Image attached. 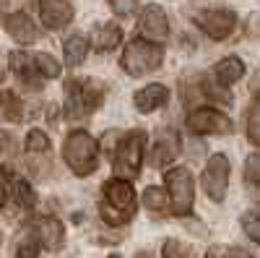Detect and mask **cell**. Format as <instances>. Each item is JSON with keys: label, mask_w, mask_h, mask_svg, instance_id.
<instances>
[{"label": "cell", "mask_w": 260, "mask_h": 258, "mask_svg": "<svg viewBox=\"0 0 260 258\" xmlns=\"http://www.w3.org/2000/svg\"><path fill=\"white\" fill-rule=\"evenodd\" d=\"M62 159L68 162V167L76 172L78 178H86L99 167V149L96 141L86 131H73L68 133L62 144Z\"/></svg>", "instance_id": "cell-2"}, {"label": "cell", "mask_w": 260, "mask_h": 258, "mask_svg": "<svg viewBox=\"0 0 260 258\" xmlns=\"http://www.w3.org/2000/svg\"><path fill=\"white\" fill-rule=\"evenodd\" d=\"M161 255L164 258H195L192 248L187 243H180V240H167L161 248Z\"/></svg>", "instance_id": "cell-24"}, {"label": "cell", "mask_w": 260, "mask_h": 258, "mask_svg": "<svg viewBox=\"0 0 260 258\" xmlns=\"http://www.w3.org/2000/svg\"><path fill=\"white\" fill-rule=\"evenodd\" d=\"M31 60H34L37 76H42V78H55V76H60V63H57L52 55H47V52H34Z\"/></svg>", "instance_id": "cell-22"}, {"label": "cell", "mask_w": 260, "mask_h": 258, "mask_svg": "<svg viewBox=\"0 0 260 258\" xmlns=\"http://www.w3.org/2000/svg\"><path fill=\"white\" fill-rule=\"evenodd\" d=\"M3 201H6V175L0 169V206H3Z\"/></svg>", "instance_id": "cell-32"}, {"label": "cell", "mask_w": 260, "mask_h": 258, "mask_svg": "<svg viewBox=\"0 0 260 258\" xmlns=\"http://www.w3.org/2000/svg\"><path fill=\"white\" fill-rule=\"evenodd\" d=\"M110 258H120V255H110Z\"/></svg>", "instance_id": "cell-36"}, {"label": "cell", "mask_w": 260, "mask_h": 258, "mask_svg": "<svg viewBox=\"0 0 260 258\" xmlns=\"http://www.w3.org/2000/svg\"><path fill=\"white\" fill-rule=\"evenodd\" d=\"M213 76H216V83L219 86H232L245 76V63L240 58H234V55L224 58L213 66Z\"/></svg>", "instance_id": "cell-16"}, {"label": "cell", "mask_w": 260, "mask_h": 258, "mask_svg": "<svg viewBox=\"0 0 260 258\" xmlns=\"http://www.w3.org/2000/svg\"><path fill=\"white\" fill-rule=\"evenodd\" d=\"M0 81H3V68H0Z\"/></svg>", "instance_id": "cell-35"}, {"label": "cell", "mask_w": 260, "mask_h": 258, "mask_svg": "<svg viewBox=\"0 0 260 258\" xmlns=\"http://www.w3.org/2000/svg\"><path fill=\"white\" fill-rule=\"evenodd\" d=\"M62 52H65V66H81V63L86 60V52H89V39H86L83 34H73L65 39V45H62Z\"/></svg>", "instance_id": "cell-17"}, {"label": "cell", "mask_w": 260, "mask_h": 258, "mask_svg": "<svg viewBox=\"0 0 260 258\" xmlns=\"http://www.w3.org/2000/svg\"><path fill=\"white\" fill-rule=\"evenodd\" d=\"M195 24L211 39H226L237 26V16L226 8H211V11H201L195 16Z\"/></svg>", "instance_id": "cell-9"}, {"label": "cell", "mask_w": 260, "mask_h": 258, "mask_svg": "<svg viewBox=\"0 0 260 258\" xmlns=\"http://www.w3.org/2000/svg\"><path fill=\"white\" fill-rule=\"evenodd\" d=\"M26 152H29L31 157H37V154H47V152H50V138H47V133H45V131H39V128L29 131V136H26Z\"/></svg>", "instance_id": "cell-23"}, {"label": "cell", "mask_w": 260, "mask_h": 258, "mask_svg": "<svg viewBox=\"0 0 260 258\" xmlns=\"http://www.w3.org/2000/svg\"><path fill=\"white\" fill-rule=\"evenodd\" d=\"M37 253H39V245L31 238H24L16 245V258H37Z\"/></svg>", "instance_id": "cell-29"}, {"label": "cell", "mask_w": 260, "mask_h": 258, "mask_svg": "<svg viewBox=\"0 0 260 258\" xmlns=\"http://www.w3.org/2000/svg\"><path fill=\"white\" fill-rule=\"evenodd\" d=\"M24 115V104L21 99L11 92H3L0 94V120H21Z\"/></svg>", "instance_id": "cell-21"}, {"label": "cell", "mask_w": 260, "mask_h": 258, "mask_svg": "<svg viewBox=\"0 0 260 258\" xmlns=\"http://www.w3.org/2000/svg\"><path fill=\"white\" fill-rule=\"evenodd\" d=\"M143 152H146V133L143 131H130L115 149V172L122 180L138 178L141 164H143Z\"/></svg>", "instance_id": "cell-4"}, {"label": "cell", "mask_w": 260, "mask_h": 258, "mask_svg": "<svg viewBox=\"0 0 260 258\" xmlns=\"http://www.w3.org/2000/svg\"><path fill=\"white\" fill-rule=\"evenodd\" d=\"M107 3L117 16H133L138 8V0H107Z\"/></svg>", "instance_id": "cell-28"}, {"label": "cell", "mask_w": 260, "mask_h": 258, "mask_svg": "<svg viewBox=\"0 0 260 258\" xmlns=\"http://www.w3.org/2000/svg\"><path fill=\"white\" fill-rule=\"evenodd\" d=\"M122 71L130 76H143L156 71L161 63H164V50L156 45V42H148V39H133L122 52Z\"/></svg>", "instance_id": "cell-3"}, {"label": "cell", "mask_w": 260, "mask_h": 258, "mask_svg": "<svg viewBox=\"0 0 260 258\" xmlns=\"http://www.w3.org/2000/svg\"><path fill=\"white\" fill-rule=\"evenodd\" d=\"M167 190H169V206L180 217H187L192 211L195 201V188H192V175L185 167H175L167 172Z\"/></svg>", "instance_id": "cell-6"}, {"label": "cell", "mask_w": 260, "mask_h": 258, "mask_svg": "<svg viewBox=\"0 0 260 258\" xmlns=\"http://www.w3.org/2000/svg\"><path fill=\"white\" fill-rule=\"evenodd\" d=\"M136 211H138V198H136V190H133V185H130V180L115 178V180L104 183L99 214H102V219L110 227L127 224L136 217Z\"/></svg>", "instance_id": "cell-1"}, {"label": "cell", "mask_w": 260, "mask_h": 258, "mask_svg": "<svg viewBox=\"0 0 260 258\" xmlns=\"http://www.w3.org/2000/svg\"><path fill=\"white\" fill-rule=\"evenodd\" d=\"M187 128H190V133H195V136H221V133L226 136V133H232V120L224 112H219V110L201 107V110L190 112Z\"/></svg>", "instance_id": "cell-7"}, {"label": "cell", "mask_w": 260, "mask_h": 258, "mask_svg": "<svg viewBox=\"0 0 260 258\" xmlns=\"http://www.w3.org/2000/svg\"><path fill=\"white\" fill-rule=\"evenodd\" d=\"M247 138H250V144L260 141V133H257V99H252L250 107H247Z\"/></svg>", "instance_id": "cell-26"}, {"label": "cell", "mask_w": 260, "mask_h": 258, "mask_svg": "<svg viewBox=\"0 0 260 258\" xmlns=\"http://www.w3.org/2000/svg\"><path fill=\"white\" fill-rule=\"evenodd\" d=\"M39 16L47 29H62L73 21V6L68 0H39Z\"/></svg>", "instance_id": "cell-10"}, {"label": "cell", "mask_w": 260, "mask_h": 258, "mask_svg": "<svg viewBox=\"0 0 260 258\" xmlns=\"http://www.w3.org/2000/svg\"><path fill=\"white\" fill-rule=\"evenodd\" d=\"M0 154H6L8 159H13V157H16V141H13V136L0 133Z\"/></svg>", "instance_id": "cell-31"}, {"label": "cell", "mask_w": 260, "mask_h": 258, "mask_svg": "<svg viewBox=\"0 0 260 258\" xmlns=\"http://www.w3.org/2000/svg\"><path fill=\"white\" fill-rule=\"evenodd\" d=\"M11 201H16L18 209H34L37 198H34V188L21 180V178H13L11 180Z\"/></svg>", "instance_id": "cell-19"}, {"label": "cell", "mask_w": 260, "mask_h": 258, "mask_svg": "<svg viewBox=\"0 0 260 258\" xmlns=\"http://www.w3.org/2000/svg\"><path fill=\"white\" fill-rule=\"evenodd\" d=\"M242 227H245L247 238H250L252 243H257V240H260V227H257V211H255V209L242 214Z\"/></svg>", "instance_id": "cell-27"}, {"label": "cell", "mask_w": 260, "mask_h": 258, "mask_svg": "<svg viewBox=\"0 0 260 258\" xmlns=\"http://www.w3.org/2000/svg\"><path fill=\"white\" fill-rule=\"evenodd\" d=\"M6 29H8V34L18 42V45H31V42L39 39V29L34 26V21L26 13H21V11L6 16Z\"/></svg>", "instance_id": "cell-13"}, {"label": "cell", "mask_w": 260, "mask_h": 258, "mask_svg": "<svg viewBox=\"0 0 260 258\" xmlns=\"http://www.w3.org/2000/svg\"><path fill=\"white\" fill-rule=\"evenodd\" d=\"M37 243H42L47 250H60L65 243V230L57 217H42L37 219Z\"/></svg>", "instance_id": "cell-12"}, {"label": "cell", "mask_w": 260, "mask_h": 258, "mask_svg": "<svg viewBox=\"0 0 260 258\" xmlns=\"http://www.w3.org/2000/svg\"><path fill=\"white\" fill-rule=\"evenodd\" d=\"M143 206L154 214V217H164L169 211V201L164 196V190H159V188H146L143 190Z\"/></svg>", "instance_id": "cell-20"}, {"label": "cell", "mask_w": 260, "mask_h": 258, "mask_svg": "<svg viewBox=\"0 0 260 258\" xmlns=\"http://www.w3.org/2000/svg\"><path fill=\"white\" fill-rule=\"evenodd\" d=\"M141 34L148 42H156V45L169 37V21L159 6H146V11L141 16Z\"/></svg>", "instance_id": "cell-11"}, {"label": "cell", "mask_w": 260, "mask_h": 258, "mask_svg": "<svg viewBox=\"0 0 260 258\" xmlns=\"http://www.w3.org/2000/svg\"><path fill=\"white\" fill-rule=\"evenodd\" d=\"M102 104V92L89 81L71 78L65 83V115L71 120H83Z\"/></svg>", "instance_id": "cell-5"}, {"label": "cell", "mask_w": 260, "mask_h": 258, "mask_svg": "<svg viewBox=\"0 0 260 258\" xmlns=\"http://www.w3.org/2000/svg\"><path fill=\"white\" fill-rule=\"evenodd\" d=\"M201 185L211 201H224L226 185H229V159L224 154H216L208 159L203 175H201Z\"/></svg>", "instance_id": "cell-8"}, {"label": "cell", "mask_w": 260, "mask_h": 258, "mask_svg": "<svg viewBox=\"0 0 260 258\" xmlns=\"http://www.w3.org/2000/svg\"><path fill=\"white\" fill-rule=\"evenodd\" d=\"M169 102V89L164 83H148L136 94V107L141 112H154Z\"/></svg>", "instance_id": "cell-15"}, {"label": "cell", "mask_w": 260, "mask_h": 258, "mask_svg": "<svg viewBox=\"0 0 260 258\" xmlns=\"http://www.w3.org/2000/svg\"><path fill=\"white\" fill-rule=\"evenodd\" d=\"M257 164H260V157L257 154H250L247 162H245V180L250 185H257Z\"/></svg>", "instance_id": "cell-30"}, {"label": "cell", "mask_w": 260, "mask_h": 258, "mask_svg": "<svg viewBox=\"0 0 260 258\" xmlns=\"http://www.w3.org/2000/svg\"><path fill=\"white\" fill-rule=\"evenodd\" d=\"M6 6H8V0H0V11H6Z\"/></svg>", "instance_id": "cell-34"}, {"label": "cell", "mask_w": 260, "mask_h": 258, "mask_svg": "<svg viewBox=\"0 0 260 258\" xmlns=\"http://www.w3.org/2000/svg\"><path fill=\"white\" fill-rule=\"evenodd\" d=\"M122 42V29L117 26V24H102L99 29H96V34H94V47L99 50V52H110V50H115L117 45Z\"/></svg>", "instance_id": "cell-18"}, {"label": "cell", "mask_w": 260, "mask_h": 258, "mask_svg": "<svg viewBox=\"0 0 260 258\" xmlns=\"http://www.w3.org/2000/svg\"><path fill=\"white\" fill-rule=\"evenodd\" d=\"M136 258H151V253H146V250H141V253H136Z\"/></svg>", "instance_id": "cell-33"}, {"label": "cell", "mask_w": 260, "mask_h": 258, "mask_svg": "<svg viewBox=\"0 0 260 258\" xmlns=\"http://www.w3.org/2000/svg\"><path fill=\"white\" fill-rule=\"evenodd\" d=\"M206 258H255L250 250H245V248H226V245H213L208 253H206Z\"/></svg>", "instance_id": "cell-25"}, {"label": "cell", "mask_w": 260, "mask_h": 258, "mask_svg": "<svg viewBox=\"0 0 260 258\" xmlns=\"http://www.w3.org/2000/svg\"><path fill=\"white\" fill-rule=\"evenodd\" d=\"M180 154V136L175 131H164L151 152V164L154 167H167L172 159H177Z\"/></svg>", "instance_id": "cell-14"}]
</instances>
